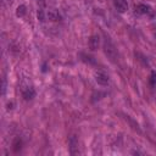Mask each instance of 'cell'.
Segmentation results:
<instances>
[{
  "label": "cell",
  "instance_id": "7c38bea8",
  "mask_svg": "<svg viewBox=\"0 0 156 156\" xmlns=\"http://www.w3.org/2000/svg\"><path fill=\"white\" fill-rule=\"evenodd\" d=\"M150 83H151V86H155V83H156V72H155V71H152V72H151Z\"/></svg>",
  "mask_w": 156,
  "mask_h": 156
},
{
  "label": "cell",
  "instance_id": "8fae6325",
  "mask_svg": "<svg viewBox=\"0 0 156 156\" xmlns=\"http://www.w3.org/2000/svg\"><path fill=\"white\" fill-rule=\"evenodd\" d=\"M82 56L84 57L83 60H84L86 62H89V64H95V60H94V58H93L92 56H87V55H84V54H82Z\"/></svg>",
  "mask_w": 156,
  "mask_h": 156
},
{
  "label": "cell",
  "instance_id": "5b68a950",
  "mask_svg": "<svg viewBox=\"0 0 156 156\" xmlns=\"http://www.w3.org/2000/svg\"><path fill=\"white\" fill-rule=\"evenodd\" d=\"M105 52H106V55L111 58V60H115V58H116V50H115L113 45L110 42H107V40L105 43Z\"/></svg>",
  "mask_w": 156,
  "mask_h": 156
},
{
  "label": "cell",
  "instance_id": "52a82bcc",
  "mask_svg": "<svg viewBox=\"0 0 156 156\" xmlns=\"http://www.w3.org/2000/svg\"><path fill=\"white\" fill-rule=\"evenodd\" d=\"M150 6L145 5V4H138L135 6V12L136 14H140V15H146L150 12Z\"/></svg>",
  "mask_w": 156,
  "mask_h": 156
},
{
  "label": "cell",
  "instance_id": "30bf717a",
  "mask_svg": "<svg viewBox=\"0 0 156 156\" xmlns=\"http://www.w3.org/2000/svg\"><path fill=\"white\" fill-rule=\"evenodd\" d=\"M37 16H38V20H39V21L44 22L45 20H46V11H44L43 9L38 10V14H37Z\"/></svg>",
  "mask_w": 156,
  "mask_h": 156
},
{
  "label": "cell",
  "instance_id": "7a4b0ae2",
  "mask_svg": "<svg viewBox=\"0 0 156 156\" xmlns=\"http://www.w3.org/2000/svg\"><path fill=\"white\" fill-rule=\"evenodd\" d=\"M46 20H49V21H52V22L60 21V20H61V15H60V12H58L57 10L50 9V10L46 11Z\"/></svg>",
  "mask_w": 156,
  "mask_h": 156
},
{
  "label": "cell",
  "instance_id": "ba28073f",
  "mask_svg": "<svg viewBox=\"0 0 156 156\" xmlns=\"http://www.w3.org/2000/svg\"><path fill=\"white\" fill-rule=\"evenodd\" d=\"M70 149H71V154H76V151H74V148H78V142H77V139H76V136L73 135V136H71V139H70Z\"/></svg>",
  "mask_w": 156,
  "mask_h": 156
},
{
  "label": "cell",
  "instance_id": "9c48e42d",
  "mask_svg": "<svg viewBox=\"0 0 156 156\" xmlns=\"http://www.w3.org/2000/svg\"><path fill=\"white\" fill-rule=\"evenodd\" d=\"M26 12H27V10H26V6H25V5H20V6L17 8V10H16V15H17L18 17H23V16L26 15Z\"/></svg>",
  "mask_w": 156,
  "mask_h": 156
},
{
  "label": "cell",
  "instance_id": "277c9868",
  "mask_svg": "<svg viewBox=\"0 0 156 156\" xmlns=\"http://www.w3.org/2000/svg\"><path fill=\"white\" fill-rule=\"evenodd\" d=\"M100 46V38L99 35H92L90 39H89V48L90 50H98Z\"/></svg>",
  "mask_w": 156,
  "mask_h": 156
},
{
  "label": "cell",
  "instance_id": "8992f818",
  "mask_svg": "<svg viewBox=\"0 0 156 156\" xmlns=\"http://www.w3.org/2000/svg\"><path fill=\"white\" fill-rule=\"evenodd\" d=\"M22 96L25 98V100H32L33 98L35 96V90H34L32 87H28V88H26V89L23 90Z\"/></svg>",
  "mask_w": 156,
  "mask_h": 156
},
{
  "label": "cell",
  "instance_id": "6da1fadb",
  "mask_svg": "<svg viewBox=\"0 0 156 156\" xmlns=\"http://www.w3.org/2000/svg\"><path fill=\"white\" fill-rule=\"evenodd\" d=\"M94 77H95V81H96V83H98V84H100V86H107V84H109V82H110V78H109V76H107L105 72H101V71H98V72H95Z\"/></svg>",
  "mask_w": 156,
  "mask_h": 156
},
{
  "label": "cell",
  "instance_id": "3957f363",
  "mask_svg": "<svg viewBox=\"0 0 156 156\" xmlns=\"http://www.w3.org/2000/svg\"><path fill=\"white\" fill-rule=\"evenodd\" d=\"M115 8L120 14H124L128 10V3L127 0H115Z\"/></svg>",
  "mask_w": 156,
  "mask_h": 156
}]
</instances>
